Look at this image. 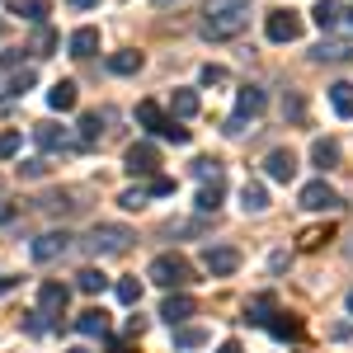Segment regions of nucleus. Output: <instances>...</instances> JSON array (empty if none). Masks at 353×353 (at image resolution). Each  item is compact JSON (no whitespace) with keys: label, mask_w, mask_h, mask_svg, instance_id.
<instances>
[{"label":"nucleus","mask_w":353,"mask_h":353,"mask_svg":"<svg viewBox=\"0 0 353 353\" xmlns=\"http://www.w3.org/2000/svg\"><path fill=\"white\" fill-rule=\"evenodd\" d=\"M19 132H0V161H10V156H19Z\"/></svg>","instance_id":"nucleus-42"},{"label":"nucleus","mask_w":353,"mask_h":353,"mask_svg":"<svg viewBox=\"0 0 353 353\" xmlns=\"http://www.w3.org/2000/svg\"><path fill=\"white\" fill-rule=\"evenodd\" d=\"M264 104H269V94H264L259 85H241V94H236V113H241V118H259Z\"/></svg>","instance_id":"nucleus-12"},{"label":"nucleus","mask_w":353,"mask_h":353,"mask_svg":"<svg viewBox=\"0 0 353 353\" xmlns=\"http://www.w3.org/2000/svg\"><path fill=\"white\" fill-rule=\"evenodd\" d=\"M344 19H349V24H353V5H349V10H344Z\"/></svg>","instance_id":"nucleus-49"},{"label":"nucleus","mask_w":353,"mask_h":353,"mask_svg":"<svg viewBox=\"0 0 353 353\" xmlns=\"http://www.w3.org/2000/svg\"><path fill=\"white\" fill-rule=\"evenodd\" d=\"M123 165H128V174H156L161 156H156V146H151V141H137V146H128Z\"/></svg>","instance_id":"nucleus-10"},{"label":"nucleus","mask_w":353,"mask_h":353,"mask_svg":"<svg viewBox=\"0 0 353 353\" xmlns=\"http://www.w3.org/2000/svg\"><path fill=\"white\" fill-rule=\"evenodd\" d=\"M156 5H170V0H156Z\"/></svg>","instance_id":"nucleus-52"},{"label":"nucleus","mask_w":353,"mask_h":353,"mask_svg":"<svg viewBox=\"0 0 353 353\" xmlns=\"http://www.w3.org/2000/svg\"><path fill=\"white\" fill-rule=\"evenodd\" d=\"M311 14H316V24H321V28H334L339 19H344V5H339V0H316Z\"/></svg>","instance_id":"nucleus-24"},{"label":"nucleus","mask_w":353,"mask_h":353,"mask_svg":"<svg viewBox=\"0 0 353 353\" xmlns=\"http://www.w3.org/2000/svg\"><path fill=\"white\" fill-rule=\"evenodd\" d=\"M245 24H250V10H236V14H212V19H203V38H236Z\"/></svg>","instance_id":"nucleus-7"},{"label":"nucleus","mask_w":353,"mask_h":353,"mask_svg":"<svg viewBox=\"0 0 353 353\" xmlns=\"http://www.w3.org/2000/svg\"><path fill=\"white\" fill-rule=\"evenodd\" d=\"M146 278H151L156 288H184V283H193V269H189L184 254H156L151 269H146Z\"/></svg>","instance_id":"nucleus-2"},{"label":"nucleus","mask_w":353,"mask_h":353,"mask_svg":"<svg viewBox=\"0 0 353 353\" xmlns=\"http://www.w3.org/2000/svg\"><path fill=\"white\" fill-rule=\"evenodd\" d=\"M217 353H245V349H241V344H236V339H226V344H221Z\"/></svg>","instance_id":"nucleus-47"},{"label":"nucleus","mask_w":353,"mask_h":353,"mask_svg":"<svg viewBox=\"0 0 353 353\" xmlns=\"http://www.w3.org/2000/svg\"><path fill=\"white\" fill-rule=\"evenodd\" d=\"M10 10H14V14H24V19H33V24H43V19H48V0H10Z\"/></svg>","instance_id":"nucleus-28"},{"label":"nucleus","mask_w":353,"mask_h":353,"mask_svg":"<svg viewBox=\"0 0 353 353\" xmlns=\"http://www.w3.org/2000/svg\"><path fill=\"white\" fill-rule=\"evenodd\" d=\"M43 170H48V165H43V161H24V165H19V174H24V179H38Z\"/></svg>","instance_id":"nucleus-44"},{"label":"nucleus","mask_w":353,"mask_h":353,"mask_svg":"<svg viewBox=\"0 0 353 353\" xmlns=\"http://www.w3.org/2000/svg\"><path fill=\"white\" fill-rule=\"evenodd\" d=\"M193 311H198V301L189 297V292H174V297H165V306H161V316H165V325H184Z\"/></svg>","instance_id":"nucleus-11"},{"label":"nucleus","mask_w":353,"mask_h":353,"mask_svg":"<svg viewBox=\"0 0 353 353\" xmlns=\"http://www.w3.org/2000/svg\"><path fill=\"white\" fill-rule=\"evenodd\" d=\"M193 174H198L203 184H208V179H221V161L217 156H198V161H193Z\"/></svg>","instance_id":"nucleus-34"},{"label":"nucleus","mask_w":353,"mask_h":353,"mask_svg":"<svg viewBox=\"0 0 353 353\" xmlns=\"http://www.w3.org/2000/svg\"><path fill=\"white\" fill-rule=\"evenodd\" d=\"M66 301H71V288L66 283H43L38 288V316L52 325L57 316H66Z\"/></svg>","instance_id":"nucleus-4"},{"label":"nucleus","mask_w":353,"mask_h":353,"mask_svg":"<svg viewBox=\"0 0 353 353\" xmlns=\"http://www.w3.org/2000/svg\"><path fill=\"white\" fill-rule=\"evenodd\" d=\"M198 231H208V221H203V217H193V221H170V226H165V236H170V241H174V236H198Z\"/></svg>","instance_id":"nucleus-35"},{"label":"nucleus","mask_w":353,"mask_h":353,"mask_svg":"<svg viewBox=\"0 0 353 353\" xmlns=\"http://www.w3.org/2000/svg\"><path fill=\"white\" fill-rule=\"evenodd\" d=\"M14 288H19V278H0V297H5V292H14Z\"/></svg>","instance_id":"nucleus-46"},{"label":"nucleus","mask_w":353,"mask_h":353,"mask_svg":"<svg viewBox=\"0 0 353 353\" xmlns=\"http://www.w3.org/2000/svg\"><path fill=\"white\" fill-rule=\"evenodd\" d=\"M76 330H81V334H90V339H94V334L104 339V334H109V316H104L99 306H90V311H81V316H76Z\"/></svg>","instance_id":"nucleus-19"},{"label":"nucleus","mask_w":353,"mask_h":353,"mask_svg":"<svg viewBox=\"0 0 353 353\" xmlns=\"http://www.w3.org/2000/svg\"><path fill=\"white\" fill-rule=\"evenodd\" d=\"M264 33H269V43H297L301 38V14H292V10H273L269 24H264Z\"/></svg>","instance_id":"nucleus-6"},{"label":"nucleus","mask_w":353,"mask_h":353,"mask_svg":"<svg viewBox=\"0 0 353 353\" xmlns=\"http://www.w3.org/2000/svg\"><path fill=\"white\" fill-rule=\"evenodd\" d=\"M0 33H5V28H0Z\"/></svg>","instance_id":"nucleus-53"},{"label":"nucleus","mask_w":353,"mask_h":353,"mask_svg":"<svg viewBox=\"0 0 353 353\" xmlns=\"http://www.w3.org/2000/svg\"><path fill=\"white\" fill-rule=\"evenodd\" d=\"M236 269H241V250H231V245H208V250H203V273L231 278Z\"/></svg>","instance_id":"nucleus-3"},{"label":"nucleus","mask_w":353,"mask_h":353,"mask_svg":"<svg viewBox=\"0 0 353 353\" xmlns=\"http://www.w3.org/2000/svg\"><path fill=\"white\" fill-rule=\"evenodd\" d=\"M52 48H57V33L43 24V28H38V38H33V57H52Z\"/></svg>","instance_id":"nucleus-37"},{"label":"nucleus","mask_w":353,"mask_h":353,"mask_svg":"<svg viewBox=\"0 0 353 353\" xmlns=\"http://www.w3.org/2000/svg\"><path fill=\"white\" fill-rule=\"evenodd\" d=\"M221 132H226V137H245V132H250V118H241V113H231V118L221 123Z\"/></svg>","instance_id":"nucleus-43"},{"label":"nucleus","mask_w":353,"mask_h":353,"mask_svg":"<svg viewBox=\"0 0 353 353\" xmlns=\"http://www.w3.org/2000/svg\"><path fill=\"white\" fill-rule=\"evenodd\" d=\"M33 141H38L43 151H66V146H71L66 128H57V123H38V128H33Z\"/></svg>","instance_id":"nucleus-13"},{"label":"nucleus","mask_w":353,"mask_h":353,"mask_svg":"<svg viewBox=\"0 0 353 353\" xmlns=\"http://www.w3.org/2000/svg\"><path fill=\"white\" fill-rule=\"evenodd\" d=\"M241 208L245 212H264V208H269V189H264V184H245L241 189Z\"/></svg>","instance_id":"nucleus-25"},{"label":"nucleus","mask_w":353,"mask_h":353,"mask_svg":"<svg viewBox=\"0 0 353 353\" xmlns=\"http://www.w3.org/2000/svg\"><path fill=\"white\" fill-rule=\"evenodd\" d=\"M264 174H269V179H278V184H292V179H297V156H292L288 146L269 151V156H264Z\"/></svg>","instance_id":"nucleus-8"},{"label":"nucleus","mask_w":353,"mask_h":353,"mask_svg":"<svg viewBox=\"0 0 353 353\" xmlns=\"http://www.w3.org/2000/svg\"><path fill=\"white\" fill-rule=\"evenodd\" d=\"M170 109H174V118H193L198 113V90H174Z\"/></svg>","instance_id":"nucleus-27"},{"label":"nucleus","mask_w":353,"mask_h":353,"mask_svg":"<svg viewBox=\"0 0 353 353\" xmlns=\"http://www.w3.org/2000/svg\"><path fill=\"white\" fill-rule=\"evenodd\" d=\"M38 85V71H14V81H10V94H28Z\"/></svg>","instance_id":"nucleus-41"},{"label":"nucleus","mask_w":353,"mask_h":353,"mask_svg":"<svg viewBox=\"0 0 353 353\" xmlns=\"http://www.w3.org/2000/svg\"><path fill=\"white\" fill-rule=\"evenodd\" d=\"M76 288H81L85 297H99V292L109 288V278H104L99 269H81V273H76Z\"/></svg>","instance_id":"nucleus-23"},{"label":"nucleus","mask_w":353,"mask_h":353,"mask_svg":"<svg viewBox=\"0 0 353 353\" xmlns=\"http://www.w3.org/2000/svg\"><path fill=\"white\" fill-rule=\"evenodd\" d=\"M113 292H118L123 306H137V301H141V278H118V288H113Z\"/></svg>","instance_id":"nucleus-31"},{"label":"nucleus","mask_w":353,"mask_h":353,"mask_svg":"<svg viewBox=\"0 0 353 353\" xmlns=\"http://www.w3.org/2000/svg\"><path fill=\"white\" fill-rule=\"evenodd\" d=\"M14 212H19V208H14V203H5V198H0V226H10V221H14Z\"/></svg>","instance_id":"nucleus-45"},{"label":"nucleus","mask_w":353,"mask_h":353,"mask_svg":"<svg viewBox=\"0 0 353 353\" xmlns=\"http://www.w3.org/2000/svg\"><path fill=\"white\" fill-rule=\"evenodd\" d=\"M71 353H90V349H71Z\"/></svg>","instance_id":"nucleus-51"},{"label":"nucleus","mask_w":353,"mask_h":353,"mask_svg":"<svg viewBox=\"0 0 353 353\" xmlns=\"http://www.w3.org/2000/svg\"><path fill=\"white\" fill-rule=\"evenodd\" d=\"M311 165L325 174V170H334L339 165V141H330V137H321L316 146H311Z\"/></svg>","instance_id":"nucleus-20"},{"label":"nucleus","mask_w":353,"mask_h":353,"mask_svg":"<svg viewBox=\"0 0 353 353\" xmlns=\"http://www.w3.org/2000/svg\"><path fill=\"white\" fill-rule=\"evenodd\" d=\"M66 48H71V57H94V52H99V28H90V24L76 28Z\"/></svg>","instance_id":"nucleus-18"},{"label":"nucleus","mask_w":353,"mask_h":353,"mask_svg":"<svg viewBox=\"0 0 353 353\" xmlns=\"http://www.w3.org/2000/svg\"><path fill=\"white\" fill-rule=\"evenodd\" d=\"M198 344H208V330H198V325L174 330V349H198Z\"/></svg>","instance_id":"nucleus-30"},{"label":"nucleus","mask_w":353,"mask_h":353,"mask_svg":"<svg viewBox=\"0 0 353 353\" xmlns=\"http://www.w3.org/2000/svg\"><path fill=\"white\" fill-rule=\"evenodd\" d=\"M71 5H76V10H94L99 0H71Z\"/></svg>","instance_id":"nucleus-48"},{"label":"nucleus","mask_w":353,"mask_h":353,"mask_svg":"<svg viewBox=\"0 0 353 353\" xmlns=\"http://www.w3.org/2000/svg\"><path fill=\"white\" fill-rule=\"evenodd\" d=\"M349 316H353V292H349Z\"/></svg>","instance_id":"nucleus-50"},{"label":"nucleus","mask_w":353,"mask_h":353,"mask_svg":"<svg viewBox=\"0 0 353 353\" xmlns=\"http://www.w3.org/2000/svg\"><path fill=\"white\" fill-rule=\"evenodd\" d=\"M236 10H250V0H203V19H212V14H236Z\"/></svg>","instance_id":"nucleus-29"},{"label":"nucleus","mask_w":353,"mask_h":353,"mask_svg":"<svg viewBox=\"0 0 353 353\" xmlns=\"http://www.w3.org/2000/svg\"><path fill=\"white\" fill-rule=\"evenodd\" d=\"M137 118L151 128V132H161V123H165V113H161V104H151V99H141L137 104Z\"/></svg>","instance_id":"nucleus-32"},{"label":"nucleus","mask_w":353,"mask_h":353,"mask_svg":"<svg viewBox=\"0 0 353 353\" xmlns=\"http://www.w3.org/2000/svg\"><path fill=\"white\" fill-rule=\"evenodd\" d=\"M264 325H269L273 339H301V321H297V316H288V311H273Z\"/></svg>","instance_id":"nucleus-16"},{"label":"nucleus","mask_w":353,"mask_h":353,"mask_svg":"<svg viewBox=\"0 0 353 353\" xmlns=\"http://www.w3.org/2000/svg\"><path fill=\"white\" fill-rule=\"evenodd\" d=\"M311 57H316V61H349V57H353V43H344V38H321Z\"/></svg>","instance_id":"nucleus-17"},{"label":"nucleus","mask_w":353,"mask_h":353,"mask_svg":"<svg viewBox=\"0 0 353 353\" xmlns=\"http://www.w3.org/2000/svg\"><path fill=\"white\" fill-rule=\"evenodd\" d=\"M109 71L113 76H137V71H141V52H113Z\"/></svg>","instance_id":"nucleus-26"},{"label":"nucleus","mask_w":353,"mask_h":353,"mask_svg":"<svg viewBox=\"0 0 353 353\" xmlns=\"http://www.w3.org/2000/svg\"><path fill=\"white\" fill-rule=\"evenodd\" d=\"M301 208H306V212H330V208H339V193L330 189L325 179H316V184L301 189Z\"/></svg>","instance_id":"nucleus-9"},{"label":"nucleus","mask_w":353,"mask_h":353,"mask_svg":"<svg viewBox=\"0 0 353 353\" xmlns=\"http://www.w3.org/2000/svg\"><path fill=\"white\" fill-rule=\"evenodd\" d=\"M198 81H203V85H226V81H231V71H226V66H212V61H208V66L198 71Z\"/></svg>","instance_id":"nucleus-39"},{"label":"nucleus","mask_w":353,"mask_h":353,"mask_svg":"<svg viewBox=\"0 0 353 353\" xmlns=\"http://www.w3.org/2000/svg\"><path fill=\"white\" fill-rule=\"evenodd\" d=\"M156 137H165V141H174V146H189V128H179L174 118H165V123H161V132H156Z\"/></svg>","instance_id":"nucleus-36"},{"label":"nucleus","mask_w":353,"mask_h":353,"mask_svg":"<svg viewBox=\"0 0 353 353\" xmlns=\"http://www.w3.org/2000/svg\"><path fill=\"white\" fill-rule=\"evenodd\" d=\"M66 250H71V231H43L28 254H33V264H52V259H61Z\"/></svg>","instance_id":"nucleus-5"},{"label":"nucleus","mask_w":353,"mask_h":353,"mask_svg":"<svg viewBox=\"0 0 353 353\" xmlns=\"http://www.w3.org/2000/svg\"><path fill=\"white\" fill-rule=\"evenodd\" d=\"M132 226H123V221H99V226H90V236H85V250L94 254V259H113V254H123L128 245H132Z\"/></svg>","instance_id":"nucleus-1"},{"label":"nucleus","mask_w":353,"mask_h":353,"mask_svg":"<svg viewBox=\"0 0 353 353\" xmlns=\"http://www.w3.org/2000/svg\"><path fill=\"white\" fill-rule=\"evenodd\" d=\"M174 193V179L170 174H151V184H146V198H170Z\"/></svg>","instance_id":"nucleus-38"},{"label":"nucleus","mask_w":353,"mask_h":353,"mask_svg":"<svg viewBox=\"0 0 353 353\" xmlns=\"http://www.w3.org/2000/svg\"><path fill=\"white\" fill-rule=\"evenodd\" d=\"M118 208H128V212L146 208V189H123V193H118Z\"/></svg>","instance_id":"nucleus-40"},{"label":"nucleus","mask_w":353,"mask_h":353,"mask_svg":"<svg viewBox=\"0 0 353 353\" xmlns=\"http://www.w3.org/2000/svg\"><path fill=\"white\" fill-rule=\"evenodd\" d=\"M330 109L339 113V118H353V85L349 81L330 85Z\"/></svg>","instance_id":"nucleus-21"},{"label":"nucleus","mask_w":353,"mask_h":353,"mask_svg":"<svg viewBox=\"0 0 353 353\" xmlns=\"http://www.w3.org/2000/svg\"><path fill=\"white\" fill-rule=\"evenodd\" d=\"M221 198H226V179H208V184L198 189V203H193V208L208 217V212H217V208H221Z\"/></svg>","instance_id":"nucleus-14"},{"label":"nucleus","mask_w":353,"mask_h":353,"mask_svg":"<svg viewBox=\"0 0 353 353\" xmlns=\"http://www.w3.org/2000/svg\"><path fill=\"white\" fill-rule=\"evenodd\" d=\"M273 311H278V301H273V292H259V297L245 306V321H254V325H264Z\"/></svg>","instance_id":"nucleus-22"},{"label":"nucleus","mask_w":353,"mask_h":353,"mask_svg":"<svg viewBox=\"0 0 353 353\" xmlns=\"http://www.w3.org/2000/svg\"><path fill=\"white\" fill-rule=\"evenodd\" d=\"M99 123H104L99 113H85V118H81V146H94V141H99V132H104Z\"/></svg>","instance_id":"nucleus-33"},{"label":"nucleus","mask_w":353,"mask_h":353,"mask_svg":"<svg viewBox=\"0 0 353 353\" xmlns=\"http://www.w3.org/2000/svg\"><path fill=\"white\" fill-rule=\"evenodd\" d=\"M76 99H81L76 81H57L52 90H48V104H52L57 113H71V109H76Z\"/></svg>","instance_id":"nucleus-15"}]
</instances>
